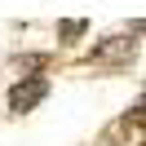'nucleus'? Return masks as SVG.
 <instances>
[{"label": "nucleus", "mask_w": 146, "mask_h": 146, "mask_svg": "<svg viewBox=\"0 0 146 146\" xmlns=\"http://www.w3.org/2000/svg\"><path fill=\"white\" fill-rule=\"evenodd\" d=\"M137 36H142V22L133 27V36H106L89 53V66H98V71H119V66H128L133 53H137Z\"/></svg>", "instance_id": "nucleus-1"}, {"label": "nucleus", "mask_w": 146, "mask_h": 146, "mask_svg": "<svg viewBox=\"0 0 146 146\" xmlns=\"http://www.w3.org/2000/svg\"><path fill=\"white\" fill-rule=\"evenodd\" d=\"M44 98H49V80L44 75H27V80H18L9 89V111L13 115H27V111H36Z\"/></svg>", "instance_id": "nucleus-2"}, {"label": "nucleus", "mask_w": 146, "mask_h": 146, "mask_svg": "<svg viewBox=\"0 0 146 146\" xmlns=\"http://www.w3.org/2000/svg\"><path fill=\"white\" fill-rule=\"evenodd\" d=\"M44 66H49L44 53H27V58H18V62H13V71H22V80H27L31 71H44Z\"/></svg>", "instance_id": "nucleus-3"}, {"label": "nucleus", "mask_w": 146, "mask_h": 146, "mask_svg": "<svg viewBox=\"0 0 146 146\" xmlns=\"http://www.w3.org/2000/svg\"><path fill=\"white\" fill-rule=\"evenodd\" d=\"M62 36H66V40H75V36H84V22H80V18H75V22H62Z\"/></svg>", "instance_id": "nucleus-4"}]
</instances>
